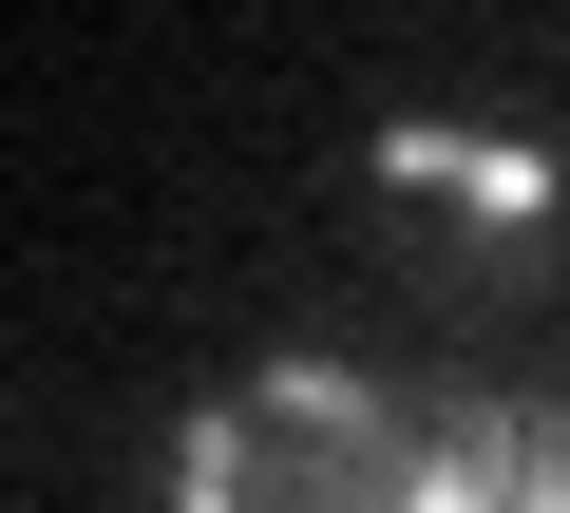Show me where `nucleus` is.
Segmentation results:
<instances>
[{
	"mask_svg": "<svg viewBox=\"0 0 570 513\" xmlns=\"http://www.w3.org/2000/svg\"><path fill=\"white\" fill-rule=\"evenodd\" d=\"M171 513H532V475H513V399L266 362L171 437Z\"/></svg>",
	"mask_w": 570,
	"mask_h": 513,
	"instance_id": "1",
	"label": "nucleus"
},
{
	"mask_svg": "<svg viewBox=\"0 0 570 513\" xmlns=\"http://www.w3.org/2000/svg\"><path fill=\"white\" fill-rule=\"evenodd\" d=\"M381 190L438 209L456 247H532V228H551V152H532V134H438V115H400V134H381Z\"/></svg>",
	"mask_w": 570,
	"mask_h": 513,
	"instance_id": "2",
	"label": "nucleus"
},
{
	"mask_svg": "<svg viewBox=\"0 0 570 513\" xmlns=\"http://www.w3.org/2000/svg\"><path fill=\"white\" fill-rule=\"evenodd\" d=\"M513 475H532V513H570V399H532V418H513Z\"/></svg>",
	"mask_w": 570,
	"mask_h": 513,
	"instance_id": "3",
	"label": "nucleus"
}]
</instances>
